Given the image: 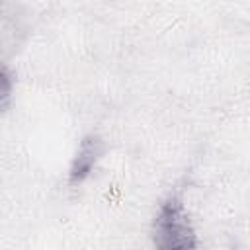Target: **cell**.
I'll return each instance as SVG.
<instances>
[{"label":"cell","instance_id":"obj_1","mask_svg":"<svg viewBox=\"0 0 250 250\" xmlns=\"http://www.w3.org/2000/svg\"><path fill=\"white\" fill-rule=\"evenodd\" d=\"M152 244L156 250H197V234L180 195H170L154 215Z\"/></svg>","mask_w":250,"mask_h":250},{"label":"cell","instance_id":"obj_2","mask_svg":"<svg viewBox=\"0 0 250 250\" xmlns=\"http://www.w3.org/2000/svg\"><path fill=\"white\" fill-rule=\"evenodd\" d=\"M104 152H105V143L102 141V137L86 135L80 141V146H78V150L72 158V164H70V170H68V184L70 186L82 184L92 174L94 166L104 156Z\"/></svg>","mask_w":250,"mask_h":250},{"label":"cell","instance_id":"obj_3","mask_svg":"<svg viewBox=\"0 0 250 250\" xmlns=\"http://www.w3.org/2000/svg\"><path fill=\"white\" fill-rule=\"evenodd\" d=\"M12 92H14V76L12 70L0 62V113H4L12 104Z\"/></svg>","mask_w":250,"mask_h":250}]
</instances>
